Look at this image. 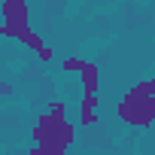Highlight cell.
<instances>
[{"mask_svg": "<svg viewBox=\"0 0 155 155\" xmlns=\"http://www.w3.org/2000/svg\"><path fill=\"white\" fill-rule=\"evenodd\" d=\"M143 88H146V91H149V94L155 97V76H152V79H149V82H143Z\"/></svg>", "mask_w": 155, "mask_h": 155, "instance_id": "5", "label": "cell"}, {"mask_svg": "<svg viewBox=\"0 0 155 155\" xmlns=\"http://www.w3.org/2000/svg\"><path fill=\"white\" fill-rule=\"evenodd\" d=\"M0 37H3V25H0Z\"/></svg>", "mask_w": 155, "mask_h": 155, "instance_id": "7", "label": "cell"}, {"mask_svg": "<svg viewBox=\"0 0 155 155\" xmlns=\"http://www.w3.org/2000/svg\"><path fill=\"white\" fill-rule=\"evenodd\" d=\"M119 119L134 128H149L155 122V97L143 85H134L119 104Z\"/></svg>", "mask_w": 155, "mask_h": 155, "instance_id": "1", "label": "cell"}, {"mask_svg": "<svg viewBox=\"0 0 155 155\" xmlns=\"http://www.w3.org/2000/svg\"><path fill=\"white\" fill-rule=\"evenodd\" d=\"M31 155H40V149H37V146H34V149H31Z\"/></svg>", "mask_w": 155, "mask_h": 155, "instance_id": "6", "label": "cell"}, {"mask_svg": "<svg viewBox=\"0 0 155 155\" xmlns=\"http://www.w3.org/2000/svg\"><path fill=\"white\" fill-rule=\"evenodd\" d=\"M3 37L25 43L31 34V15H28V3L25 0H3Z\"/></svg>", "mask_w": 155, "mask_h": 155, "instance_id": "2", "label": "cell"}, {"mask_svg": "<svg viewBox=\"0 0 155 155\" xmlns=\"http://www.w3.org/2000/svg\"><path fill=\"white\" fill-rule=\"evenodd\" d=\"M79 79H82V94H97V85H101V70H97V64L85 61L82 70H79Z\"/></svg>", "mask_w": 155, "mask_h": 155, "instance_id": "3", "label": "cell"}, {"mask_svg": "<svg viewBox=\"0 0 155 155\" xmlns=\"http://www.w3.org/2000/svg\"><path fill=\"white\" fill-rule=\"evenodd\" d=\"M82 64H85L82 58H64V70H67V73H79Z\"/></svg>", "mask_w": 155, "mask_h": 155, "instance_id": "4", "label": "cell"}]
</instances>
